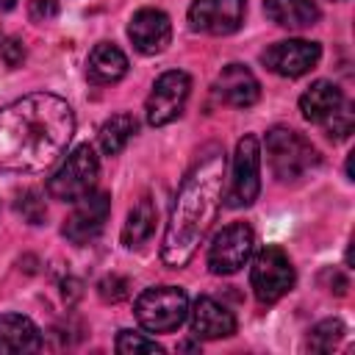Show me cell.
<instances>
[{
    "label": "cell",
    "instance_id": "1",
    "mask_svg": "<svg viewBox=\"0 0 355 355\" xmlns=\"http://www.w3.org/2000/svg\"><path fill=\"white\" fill-rule=\"evenodd\" d=\"M75 114L50 92L25 94L0 108V172H44L69 147Z\"/></svg>",
    "mask_w": 355,
    "mask_h": 355
},
{
    "label": "cell",
    "instance_id": "2",
    "mask_svg": "<svg viewBox=\"0 0 355 355\" xmlns=\"http://www.w3.org/2000/svg\"><path fill=\"white\" fill-rule=\"evenodd\" d=\"M222 180H225V153L222 147H205L194 166L186 172L161 244V258L166 266L180 269L191 261L200 241L211 230L219 202H222Z\"/></svg>",
    "mask_w": 355,
    "mask_h": 355
},
{
    "label": "cell",
    "instance_id": "3",
    "mask_svg": "<svg viewBox=\"0 0 355 355\" xmlns=\"http://www.w3.org/2000/svg\"><path fill=\"white\" fill-rule=\"evenodd\" d=\"M266 158H269L272 175L280 183H294L319 164L316 147L291 128H272L266 133Z\"/></svg>",
    "mask_w": 355,
    "mask_h": 355
},
{
    "label": "cell",
    "instance_id": "4",
    "mask_svg": "<svg viewBox=\"0 0 355 355\" xmlns=\"http://www.w3.org/2000/svg\"><path fill=\"white\" fill-rule=\"evenodd\" d=\"M139 324L150 333H172L189 316V297L178 286H153L144 288L133 305Z\"/></svg>",
    "mask_w": 355,
    "mask_h": 355
},
{
    "label": "cell",
    "instance_id": "5",
    "mask_svg": "<svg viewBox=\"0 0 355 355\" xmlns=\"http://www.w3.org/2000/svg\"><path fill=\"white\" fill-rule=\"evenodd\" d=\"M97 175H100V161H97V153L92 144H80L75 147L67 161L50 175L47 180V194L53 200H61V202H75L80 200L83 194L94 191V183H97Z\"/></svg>",
    "mask_w": 355,
    "mask_h": 355
},
{
    "label": "cell",
    "instance_id": "6",
    "mask_svg": "<svg viewBox=\"0 0 355 355\" xmlns=\"http://www.w3.org/2000/svg\"><path fill=\"white\" fill-rule=\"evenodd\" d=\"M250 286H252L255 300L263 305H272L280 297H286L294 286V266L288 255L280 247L258 250V255L252 258V269H250Z\"/></svg>",
    "mask_w": 355,
    "mask_h": 355
},
{
    "label": "cell",
    "instance_id": "7",
    "mask_svg": "<svg viewBox=\"0 0 355 355\" xmlns=\"http://www.w3.org/2000/svg\"><path fill=\"white\" fill-rule=\"evenodd\" d=\"M261 191V144L255 136H241L233 153V172L227 186V205L230 208H247L255 202Z\"/></svg>",
    "mask_w": 355,
    "mask_h": 355
},
{
    "label": "cell",
    "instance_id": "8",
    "mask_svg": "<svg viewBox=\"0 0 355 355\" xmlns=\"http://www.w3.org/2000/svg\"><path fill=\"white\" fill-rule=\"evenodd\" d=\"M189 94H191V78L183 69H169V72L158 75L153 83V92L147 94V103H144L147 122L153 128H164V125L175 122L183 114Z\"/></svg>",
    "mask_w": 355,
    "mask_h": 355
},
{
    "label": "cell",
    "instance_id": "9",
    "mask_svg": "<svg viewBox=\"0 0 355 355\" xmlns=\"http://www.w3.org/2000/svg\"><path fill=\"white\" fill-rule=\"evenodd\" d=\"M252 247H255L252 227L247 222H233L214 236L208 247V269L214 275H236L252 255Z\"/></svg>",
    "mask_w": 355,
    "mask_h": 355
},
{
    "label": "cell",
    "instance_id": "10",
    "mask_svg": "<svg viewBox=\"0 0 355 355\" xmlns=\"http://www.w3.org/2000/svg\"><path fill=\"white\" fill-rule=\"evenodd\" d=\"M244 0H194L189 6V25L197 33L227 36L236 33L244 22Z\"/></svg>",
    "mask_w": 355,
    "mask_h": 355
},
{
    "label": "cell",
    "instance_id": "11",
    "mask_svg": "<svg viewBox=\"0 0 355 355\" xmlns=\"http://www.w3.org/2000/svg\"><path fill=\"white\" fill-rule=\"evenodd\" d=\"M319 58H322V47L308 39H286L261 53V61L266 64V69L283 78H300L311 72L319 64Z\"/></svg>",
    "mask_w": 355,
    "mask_h": 355
},
{
    "label": "cell",
    "instance_id": "12",
    "mask_svg": "<svg viewBox=\"0 0 355 355\" xmlns=\"http://www.w3.org/2000/svg\"><path fill=\"white\" fill-rule=\"evenodd\" d=\"M108 214H111V197L105 191H89L80 200H75V211L64 222V236L72 244H86L103 230Z\"/></svg>",
    "mask_w": 355,
    "mask_h": 355
},
{
    "label": "cell",
    "instance_id": "13",
    "mask_svg": "<svg viewBox=\"0 0 355 355\" xmlns=\"http://www.w3.org/2000/svg\"><path fill=\"white\" fill-rule=\"evenodd\" d=\"M128 36L141 55H158L172 42V22L161 8H139L128 22Z\"/></svg>",
    "mask_w": 355,
    "mask_h": 355
},
{
    "label": "cell",
    "instance_id": "14",
    "mask_svg": "<svg viewBox=\"0 0 355 355\" xmlns=\"http://www.w3.org/2000/svg\"><path fill=\"white\" fill-rule=\"evenodd\" d=\"M216 97L233 108H250L261 97V86L255 75L244 64H227L216 75Z\"/></svg>",
    "mask_w": 355,
    "mask_h": 355
},
{
    "label": "cell",
    "instance_id": "15",
    "mask_svg": "<svg viewBox=\"0 0 355 355\" xmlns=\"http://www.w3.org/2000/svg\"><path fill=\"white\" fill-rule=\"evenodd\" d=\"M189 313H191V333L202 341H214L236 333V316L214 297H197Z\"/></svg>",
    "mask_w": 355,
    "mask_h": 355
},
{
    "label": "cell",
    "instance_id": "16",
    "mask_svg": "<svg viewBox=\"0 0 355 355\" xmlns=\"http://www.w3.org/2000/svg\"><path fill=\"white\" fill-rule=\"evenodd\" d=\"M344 105V94L336 83L330 80H316L311 83L302 97H300V111L308 122H316V125H324L338 108Z\"/></svg>",
    "mask_w": 355,
    "mask_h": 355
},
{
    "label": "cell",
    "instance_id": "17",
    "mask_svg": "<svg viewBox=\"0 0 355 355\" xmlns=\"http://www.w3.org/2000/svg\"><path fill=\"white\" fill-rule=\"evenodd\" d=\"M86 75L92 83L97 86H108V83H116L128 75V55L111 44V42H100L92 53H89V61H86Z\"/></svg>",
    "mask_w": 355,
    "mask_h": 355
},
{
    "label": "cell",
    "instance_id": "18",
    "mask_svg": "<svg viewBox=\"0 0 355 355\" xmlns=\"http://www.w3.org/2000/svg\"><path fill=\"white\" fill-rule=\"evenodd\" d=\"M42 349L39 327L22 313H3L0 316V352H36Z\"/></svg>",
    "mask_w": 355,
    "mask_h": 355
},
{
    "label": "cell",
    "instance_id": "19",
    "mask_svg": "<svg viewBox=\"0 0 355 355\" xmlns=\"http://www.w3.org/2000/svg\"><path fill=\"white\" fill-rule=\"evenodd\" d=\"M263 11L272 22L288 31H305L319 19V8L313 0H263Z\"/></svg>",
    "mask_w": 355,
    "mask_h": 355
},
{
    "label": "cell",
    "instance_id": "20",
    "mask_svg": "<svg viewBox=\"0 0 355 355\" xmlns=\"http://www.w3.org/2000/svg\"><path fill=\"white\" fill-rule=\"evenodd\" d=\"M153 230H155V205L150 197H141L128 214V222L122 227V241L125 247L136 250L153 236Z\"/></svg>",
    "mask_w": 355,
    "mask_h": 355
},
{
    "label": "cell",
    "instance_id": "21",
    "mask_svg": "<svg viewBox=\"0 0 355 355\" xmlns=\"http://www.w3.org/2000/svg\"><path fill=\"white\" fill-rule=\"evenodd\" d=\"M136 116L133 114H114V116H108L105 122H103V128H100V150L105 153V155H116V153H122L125 150V144L133 139V133H136Z\"/></svg>",
    "mask_w": 355,
    "mask_h": 355
},
{
    "label": "cell",
    "instance_id": "22",
    "mask_svg": "<svg viewBox=\"0 0 355 355\" xmlns=\"http://www.w3.org/2000/svg\"><path fill=\"white\" fill-rule=\"evenodd\" d=\"M344 338V324L338 319H324L311 327L308 333V349L311 352H330Z\"/></svg>",
    "mask_w": 355,
    "mask_h": 355
},
{
    "label": "cell",
    "instance_id": "23",
    "mask_svg": "<svg viewBox=\"0 0 355 355\" xmlns=\"http://www.w3.org/2000/svg\"><path fill=\"white\" fill-rule=\"evenodd\" d=\"M114 349H116L119 355H136V352H164V347H161L155 338H147L144 333H136V330H119Z\"/></svg>",
    "mask_w": 355,
    "mask_h": 355
},
{
    "label": "cell",
    "instance_id": "24",
    "mask_svg": "<svg viewBox=\"0 0 355 355\" xmlns=\"http://www.w3.org/2000/svg\"><path fill=\"white\" fill-rule=\"evenodd\" d=\"M17 214H19L25 222H31V225H42L44 216H47V205H44V200H42L39 191L28 189V191H22V194L17 197Z\"/></svg>",
    "mask_w": 355,
    "mask_h": 355
},
{
    "label": "cell",
    "instance_id": "25",
    "mask_svg": "<svg viewBox=\"0 0 355 355\" xmlns=\"http://www.w3.org/2000/svg\"><path fill=\"white\" fill-rule=\"evenodd\" d=\"M324 130H327L330 139H347V136L352 133V108L347 105V100H344V105L324 122Z\"/></svg>",
    "mask_w": 355,
    "mask_h": 355
},
{
    "label": "cell",
    "instance_id": "26",
    "mask_svg": "<svg viewBox=\"0 0 355 355\" xmlns=\"http://www.w3.org/2000/svg\"><path fill=\"white\" fill-rule=\"evenodd\" d=\"M97 294L105 300V302H119L128 297V280L119 277V275H105L100 283H97Z\"/></svg>",
    "mask_w": 355,
    "mask_h": 355
},
{
    "label": "cell",
    "instance_id": "27",
    "mask_svg": "<svg viewBox=\"0 0 355 355\" xmlns=\"http://www.w3.org/2000/svg\"><path fill=\"white\" fill-rule=\"evenodd\" d=\"M28 14L33 22H50L58 17V0H31Z\"/></svg>",
    "mask_w": 355,
    "mask_h": 355
},
{
    "label": "cell",
    "instance_id": "28",
    "mask_svg": "<svg viewBox=\"0 0 355 355\" xmlns=\"http://www.w3.org/2000/svg\"><path fill=\"white\" fill-rule=\"evenodd\" d=\"M0 55L8 67H19L25 58V47L19 39H6V42H0Z\"/></svg>",
    "mask_w": 355,
    "mask_h": 355
},
{
    "label": "cell",
    "instance_id": "29",
    "mask_svg": "<svg viewBox=\"0 0 355 355\" xmlns=\"http://www.w3.org/2000/svg\"><path fill=\"white\" fill-rule=\"evenodd\" d=\"M14 3H17V0H0V11H8V8H14Z\"/></svg>",
    "mask_w": 355,
    "mask_h": 355
},
{
    "label": "cell",
    "instance_id": "30",
    "mask_svg": "<svg viewBox=\"0 0 355 355\" xmlns=\"http://www.w3.org/2000/svg\"><path fill=\"white\" fill-rule=\"evenodd\" d=\"M0 42H3V36H0Z\"/></svg>",
    "mask_w": 355,
    "mask_h": 355
}]
</instances>
